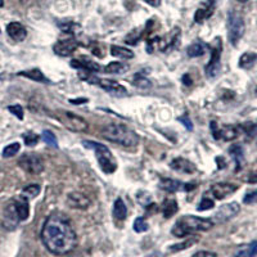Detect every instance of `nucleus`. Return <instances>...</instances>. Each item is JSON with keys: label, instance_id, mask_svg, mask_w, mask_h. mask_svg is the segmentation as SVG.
Here are the masks:
<instances>
[{"label": "nucleus", "instance_id": "nucleus-1", "mask_svg": "<svg viewBox=\"0 0 257 257\" xmlns=\"http://www.w3.org/2000/svg\"><path fill=\"white\" fill-rule=\"evenodd\" d=\"M41 240L49 252L67 254L77 245V235L70 219L63 213H52L41 229Z\"/></svg>", "mask_w": 257, "mask_h": 257}, {"label": "nucleus", "instance_id": "nucleus-2", "mask_svg": "<svg viewBox=\"0 0 257 257\" xmlns=\"http://www.w3.org/2000/svg\"><path fill=\"white\" fill-rule=\"evenodd\" d=\"M100 134L107 141L126 148H134L139 143V137L123 123H109L102 128Z\"/></svg>", "mask_w": 257, "mask_h": 257}, {"label": "nucleus", "instance_id": "nucleus-3", "mask_svg": "<svg viewBox=\"0 0 257 257\" xmlns=\"http://www.w3.org/2000/svg\"><path fill=\"white\" fill-rule=\"evenodd\" d=\"M213 226V221L205 217L193 216V215H185L181 216L175 225L173 226L171 233L178 238L187 237L189 234H194L197 231H207Z\"/></svg>", "mask_w": 257, "mask_h": 257}, {"label": "nucleus", "instance_id": "nucleus-4", "mask_svg": "<svg viewBox=\"0 0 257 257\" xmlns=\"http://www.w3.org/2000/svg\"><path fill=\"white\" fill-rule=\"evenodd\" d=\"M82 144H84V147H86L89 149H93L94 152H95L96 160H98V164H99L103 173L112 174L116 171V158L113 157L111 151L104 144L95 143V142H82Z\"/></svg>", "mask_w": 257, "mask_h": 257}, {"label": "nucleus", "instance_id": "nucleus-5", "mask_svg": "<svg viewBox=\"0 0 257 257\" xmlns=\"http://www.w3.org/2000/svg\"><path fill=\"white\" fill-rule=\"evenodd\" d=\"M228 38L230 44L237 45L244 35V20L238 12H229L228 15Z\"/></svg>", "mask_w": 257, "mask_h": 257}, {"label": "nucleus", "instance_id": "nucleus-6", "mask_svg": "<svg viewBox=\"0 0 257 257\" xmlns=\"http://www.w3.org/2000/svg\"><path fill=\"white\" fill-rule=\"evenodd\" d=\"M18 165L26 173L34 174V175H38V174H41L44 171V160L38 153H25L18 160Z\"/></svg>", "mask_w": 257, "mask_h": 257}, {"label": "nucleus", "instance_id": "nucleus-7", "mask_svg": "<svg viewBox=\"0 0 257 257\" xmlns=\"http://www.w3.org/2000/svg\"><path fill=\"white\" fill-rule=\"evenodd\" d=\"M221 50L222 44L220 38L215 39V43L212 44V53H211V59L206 66V75L210 79L216 77L221 70Z\"/></svg>", "mask_w": 257, "mask_h": 257}, {"label": "nucleus", "instance_id": "nucleus-8", "mask_svg": "<svg viewBox=\"0 0 257 257\" xmlns=\"http://www.w3.org/2000/svg\"><path fill=\"white\" fill-rule=\"evenodd\" d=\"M211 133H212L213 138L219 141V139H222V141H234L235 138H238L239 135V127L238 126L233 125H222L219 126L217 122L212 121L211 122Z\"/></svg>", "mask_w": 257, "mask_h": 257}, {"label": "nucleus", "instance_id": "nucleus-9", "mask_svg": "<svg viewBox=\"0 0 257 257\" xmlns=\"http://www.w3.org/2000/svg\"><path fill=\"white\" fill-rule=\"evenodd\" d=\"M59 120L68 128H71L72 132H86L89 128L88 122L84 118L76 116V114L70 113V112H63V113L59 114Z\"/></svg>", "mask_w": 257, "mask_h": 257}, {"label": "nucleus", "instance_id": "nucleus-10", "mask_svg": "<svg viewBox=\"0 0 257 257\" xmlns=\"http://www.w3.org/2000/svg\"><path fill=\"white\" fill-rule=\"evenodd\" d=\"M96 85H99L100 88L104 91L109 93L111 95L116 96V98H125L128 95V91L125 86L120 85L118 82L113 81L109 79H98Z\"/></svg>", "mask_w": 257, "mask_h": 257}, {"label": "nucleus", "instance_id": "nucleus-11", "mask_svg": "<svg viewBox=\"0 0 257 257\" xmlns=\"http://www.w3.org/2000/svg\"><path fill=\"white\" fill-rule=\"evenodd\" d=\"M240 210V206L238 205L237 202H231V203H228V205H224L216 211L215 216H213V224L215 222H225L228 220L233 219Z\"/></svg>", "mask_w": 257, "mask_h": 257}, {"label": "nucleus", "instance_id": "nucleus-12", "mask_svg": "<svg viewBox=\"0 0 257 257\" xmlns=\"http://www.w3.org/2000/svg\"><path fill=\"white\" fill-rule=\"evenodd\" d=\"M77 41L75 38H66L63 40H59L56 45H54V53L61 57H68L72 56V53L76 50Z\"/></svg>", "mask_w": 257, "mask_h": 257}, {"label": "nucleus", "instance_id": "nucleus-13", "mask_svg": "<svg viewBox=\"0 0 257 257\" xmlns=\"http://www.w3.org/2000/svg\"><path fill=\"white\" fill-rule=\"evenodd\" d=\"M237 185L231 184V183H217V184L212 185L211 193L216 199H224L226 197L231 196L237 190Z\"/></svg>", "mask_w": 257, "mask_h": 257}, {"label": "nucleus", "instance_id": "nucleus-14", "mask_svg": "<svg viewBox=\"0 0 257 257\" xmlns=\"http://www.w3.org/2000/svg\"><path fill=\"white\" fill-rule=\"evenodd\" d=\"M71 66L76 70H84L89 71V72H100L103 71L102 66H99L98 63L93 62L91 59H89L88 57H80L79 59H73L71 62Z\"/></svg>", "mask_w": 257, "mask_h": 257}, {"label": "nucleus", "instance_id": "nucleus-15", "mask_svg": "<svg viewBox=\"0 0 257 257\" xmlns=\"http://www.w3.org/2000/svg\"><path fill=\"white\" fill-rule=\"evenodd\" d=\"M171 169H174L175 171H179V173H184V174H194L197 171L196 165L192 164L189 160H185V158H175V160L170 164Z\"/></svg>", "mask_w": 257, "mask_h": 257}, {"label": "nucleus", "instance_id": "nucleus-16", "mask_svg": "<svg viewBox=\"0 0 257 257\" xmlns=\"http://www.w3.org/2000/svg\"><path fill=\"white\" fill-rule=\"evenodd\" d=\"M7 34L15 41H24L27 36V30L20 22H11L7 26Z\"/></svg>", "mask_w": 257, "mask_h": 257}, {"label": "nucleus", "instance_id": "nucleus-17", "mask_svg": "<svg viewBox=\"0 0 257 257\" xmlns=\"http://www.w3.org/2000/svg\"><path fill=\"white\" fill-rule=\"evenodd\" d=\"M13 203H15V207H16V211H17L20 221H25V220H27V217H29L30 215L29 199L20 196L17 197V198L13 199Z\"/></svg>", "mask_w": 257, "mask_h": 257}, {"label": "nucleus", "instance_id": "nucleus-18", "mask_svg": "<svg viewBox=\"0 0 257 257\" xmlns=\"http://www.w3.org/2000/svg\"><path fill=\"white\" fill-rule=\"evenodd\" d=\"M68 203L75 208H86L90 205V199L81 192H72L68 194Z\"/></svg>", "mask_w": 257, "mask_h": 257}, {"label": "nucleus", "instance_id": "nucleus-19", "mask_svg": "<svg viewBox=\"0 0 257 257\" xmlns=\"http://www.w3.org/2000/svg\"><path fill=\"white\" fill-rule=\"evenodd\" d=\"M213 9H215V0H208L205 6L197 11L196 15H194V21L197 24H202L203 21L211 17V15L213 13Z\"/></svg>", "mask_w": 257, "mask_h": 257}, {"label": "nucleus", "instance_id": "nucleus-20", "mask_svg": "<svg viewBox=\"0 0 257 257\" xmlns=\"http://www.w3.org/2000/svg\"><path fill=\"white\" fill-rule=\"evenodd\" d=\"M18 76H24L27 77L30 80H34V81H38V82H43V84H49V80L44 76V73L41 72L39 68H31V70H27V71H21L18 72Z\"/></svg>", "mask_w": 257, "mask_h": 257}, {"label": "nucleus", "instance_id": "nucleus-21", "mask_svg": "<svg viewBox=\"0 0 257 257\" xmlns=\"http://www.w3.org/2000/svg\"><path fill=\"white\" fill-rule=\"evenodd\" d=\"M160 188L161 189L166 190V192L169 193H175L178 192V190L183 189V188H184V184H181L180 181L174 180V179L165 178V179H161Z\"/></svg>", "mask_w": 257, "mask_h": 257}, {"label": "nucleus", "instance_id": "nucleus-22", "mask_svg": "<svg viewBox=\"0 0 257 257\" xmlns=\"http://www.w3.org/2000/svg\"><path fill=\"white\" fill-rule=\"evenodd\" d=\"M178 203H176L175 199L173 198H166L162 203V213L166 219L173 217L176 212H178Z\"/></svg>", "mask_w": 257, "mask_h": 257}, {"label": "nucleus", "instance_id": "nucleus-23", "mask_svg": "<svg viewBox=\"0 0 257 257\" xmlns=\"http://www.w3.org/2000/svg\"><path fill=\"white\" fill-rule=\"evenodd\" d=\"M113 216L118 221H123L127 216V208H126L125 202L121 198H117L113 206Z\"/></svg>", "mask_w": 257, "mask_h": 257}, {"label": "nucleus", "instance_id": "nucleus-24", "mask_svg": "<svg viewBox=\"0 0 257 257\" xmlns=\"http://www.w3.org/2000/svg\"><path fill=\"white\" fill-rule=\"evenodd\" d=\"M111 54L116 58H123V59H132L134 58V52L128 48L117 47V45H112L111 47Z\"/></svg>", "mask_w": 257, "mask_h": 257}, {"label": "nucleus", "instance_id": "nucleus-25", "mask_svg": "<svg viewBox=\"0 0 257 257\" xmlns=\"http://www.w3.org/2000/svg\"><path fill=\"white\" fill-rule=\"evenodd\" d=\"M257 61V54L256 53H244L242 54V57L239 58V67L244 68V70H248V68L253 67L254 63Z\"/></svg>", "mask_w": 257, "mask_h": 257}, {"label": "nucleus", "instance_id": "nucleus-26", "mask_svg": "<svg viewBox=\"0 0 257 257\" xmlns=\"http://www.w3.org/2000/svg\"><path fill=\"white\" fill-rule=\"evenodd\" d=\"M127 68L128 66L125 63H121V62H111L105 67H103V71L107 73H123L127 71Z\"/></svg>", "mask_w": 257, "mask_h": 257}, {"label": "nucleus", "instance_id": "nucleus-27", "mask_svg": "<svg viewBox=\"0 0 257 257\" xmlns=\"http://www.w3.org/2000/svg\"><path fill=\"white\" fill-rule=\"evenodd\" d=\"M197 240H198V238H197V237L189 238V239L184 240V242H181V243H178V244L171 245V247H170V248H169V251L170 252L183 251V249H187V248H189V247H192L193 244H196Z\"/></svg>", "mask_w": 257, "mask_h": 257}, {"label": "nucleus", "instance_id": "nucleus-28", "mask_svg": "<svg viewBox=\"0 0 257 257\" xmlns=\"http://www.w3.org/2000/svg\"><path fill=\"white\" fill-rule=\"evenodd\" d=\"M234 257H257V240L247 245L245 248L240 249Z\"/></svg>", "mask_w": 257, "mask_h": 257}, {"label": "nucleus", "instance_id": "nucleus-29", "mask_svg": "<svg viewBox=\"0 0 257 257\" xmlns=\"http://www.w3.org/2000/svg\"><path fill=\"white\" fill-rule=\"evenodd\" d=\"M188 56L190 57V58H196V57H201L203 56L206 53V48L203 47L202 44H193L190 45L189 48H188L187 50Z\"/></svg>", "mask_w": 257, "mask_h": 257}, {"label": "nucleus", "instance_id": "nucleus-30", "mask_svg": "<svg viewBox=\"0 0 257 257\" xmlns=\"http://www.w3.org/2000/svg\"><path fill=\"white\" fill-rule=\"evenodd\" d=\"M41 138H43V141H44L49 147L58 148V141H57V137L53 134L50 130H44L43 134H41Z\"/></svg>", "mask_w": 257, "mask_h": 257}, {"label": "nucleus", "instance_id": "nucleus-31", "mask_svg": "<svg viewBox=\"0 0 257 257\" xmlns=\"http://www.w3.org/2000/svg\"><path fill=\"white\" fill-rule=\"evenodd\" d=\"M39 193H40V187L39 185H29V187L24 188V190H22V197H25L27 199H32L38 197Z\"/></svg>", "mask_w": 257, "mask_h": 257}, {"label": "nucleus", "instance_id": "nucleus-32", "mask_svg": "<svg viewBox=\"0 0 257 257\" xmlns=\"http://www.w3.org/2000/svg\"><path fill=\"white\" fill-rule=\"evenodd\" d=\"M230 155L233 156L235 162H237V170L240 169L242 166V162H243V151H242V147L240 146H233L230 148Z\"/></svg>", "mask_w": 257, "mask_h": 257}, {"label": "nucleus", "instance_id": "nucleus-33", "mask_svg": "<svg viewBox=\"0 0 257 257\" xmlns=\"http://www.w3.org/2000/svg\"><path fill=\"white\" fill-rule=\"evenodd\" d=\"M21 149V144L20 143H12L7 146L6 148L3 149V157L4 158H11L13 156H16L18 153V151Z\"/></svg>", "mask_w": 257, "mask_h": 257}, {"label": "nucleus", "instance_id": "nucleus-34", "mask_svg": "<svg viewBox=\"0 0 257 257\" xmlns=\"http://www.w3.org/2000/svg\"><path fill=\"white\" fill-rule=\"evenodd\" d=\"M134 85L141 89H149L151 86H152V82L149 81L147 77L142 76V75H135Z\"/></svg>", "mask_w": 257, "mask_h": 257}, {"label": "nucleus", "instance_id": "nucleus-35", "mask_svg": "<svg viewBox=\"0 0 257 257\" xmlns=\"http://www.w3.org/2000/svg\"><path fill=\"white\" fill-rule=\"evenodd\" d=\"M148 228L149 225L144 217H138L134 221V230L137 231V233H144V231L148 230Z\"/></svg>", "mask_w": 257, "mask_h": 257}, {"label": "nucleus", "instance_id": "nucleus-36", "mask_svg": "<svg viewBox=\"0 0 257 257\" xmlns=\"http://www.w3.org/2000/svg\"><path fill=\"white\" fill-rule=\"evenodd\" d=\"M24 139H25V143H26V146L34 147V146H36V144H38L39 135H36L35 133L29 132V133H26V134L24 135Z\"/></svg>", "mask_w": 257, "mask_h": 257}, {"label": "nucleus", "instance_id": "nucleus-37", "mask_svg": "<svg viewBox=\"0 0 257 257\" xmlns=\"http://www.w3.org/2000/svg\"><path fill=\"white\" fill-rule=\"evenodd\" d=\"M8 109L11 113H13L15 116H17L18 120H24V109H22V107H21V105H18V104L9 105Z\"/></svg>", "mask_w": 257, "mask_h": 257}, {"label": "nucleus", "instance_id": "nucleus-38", "mask_svg": "<svg viewBox=\"0 0 257 257\" xmlns=\"http://www.w3.org/2000/svg\"><path fill=\"white\" fill-rule=\"evenodd\" d=\"M213 206H215V203H213L212 199L203 198L197 208H198V211H206V210H211V208H212Z\"/></svg>", "mask_w": 257, "mask_h": 257}, {"label": "nucleus", "instance_id": "nucleus-39", "mask_svg": "<svg viewBox=\"0 0 257 257\" xmlns=\"http://www.w3.org/2000/svg\"><path fill=\"white\" fill-rule=\"evenodd\" d=\"M243 202L245 205H253V203H257V190H253V192L247 193L243 198Z\"/></svg>", "mask_w": 257, "mask_h": 257}, {"label": "nucleus", "instance_id": "nucleus-40", "mask_svg": "<svg viewBox=\"0 0 257 257\" xmlns=\"http://www.w3.org/2000/svg\"><path fill=\"white\" fill-rule=\"evenodd\" d=\"M127 38L130 39H126V43H128V44H132V45L137 44L138 40L141 39V31H139V30H134L132 34H128Z\"/></svg>", "mask_w": 257, "mask_h": 257}, {"label": "nucleus", "instance_id": "nucleus-41", "mask_svg": "<svg viewBox=\"0 0 257 257\" xmlns=\"http://www.w3.org/2000/svg\"><path fill=\"white\" fill-rule=\"evenodd\" d=\"M179 121H180L181 123H184V126H185V127H187V130L192 132V130H193V123H192V121L189 120V117H188L187 114H184V116H181L180 118H179Z\"/></svg>", "mask_w": 257, "mask_h": 257}, {"label": "nucleus", "instance_id": "nucleus-42", "mask_svg": "<svg viewBox=\"0 0 257 257\" xmlns=\"http://www.w3.org/2000/svg\"><path fill=\"white\" fill-rule=\"evenodd\" d=\"M193 257H217V254L211 251H198L193 254Z\"/></svg>", "mask_w": 257, "mask_h": 257}, {"label": "nucleus", "instance_id": "nucleus-43", "mask_svg": "<svg viewBox=\"0 0 257 257\" xmlns=\"http://www.w3.org/2000/svg\"><path fill=\"white\" fill-rule=\"evenodd\" d=\"M247 181H248L249 184H256L257 183V171H253V173L249 174L248 178H247Z\"/></svg>", "mask_w": 257, "mask_h": 257}, {"label": "nucleus", "instance_id": "nucleus-44", "mask_svg": "<svg viewBox=\"0 0 257 257\" xmlns=\"http://www.w3.org/2000/svg\"><path fill=\"white\" fill-rule=\"evenodd\" d=\"M146 3L149 4L151 7H155V8H157V7H160L161 0H146Z\"/></svg>", "mask_w": 257, "mask_h": 257}, {"label": "nucleus", "instance_id": "nucleus-45", "mask_svg": "<svg viewBox=\"0 0 257 257\" xmlns=\"http://www.w3.org/2000/svg\"><path fill=\"white\" fill-rule=\"evenodd\" d=\"M183 82H184L185 85H192V79L189 77V75H184V76H183Z\"/></svg>", "mask_w": 257, "mask_h": 257}, {"label": "nucleus", "instance_id": "nucleus-46", "mask_svg": "<svg viewBox=\"0 0 257 257\" xmlns=\"http://www.w3.org/2000/svg\"><path fill=\"white\" fill-rule=\"evenodd\" d=\"M86 102H88L86 98H80L79 100H71V103H73V104H80V103H86Z\"/></svg>", "mask_w": 257, "mask_h": 257}, {"label": "nucleus", "instance_id": "nucleus-47", "mask_svg": "<svg viewBox=\"0 0 257 257\" xmlns=\"http://www.w3.org/2000/svg\"><path fill=\"white\" fill-rule=\"evenodd\" d=\"M4 6V0H0V8Z\"/></svg>", "mask_w": 257, "mask_h": 257}, {"label": "nucleus", "instance_id": "nucleus-48", "mask_svg": "<svg viewBox=\"0 0 257 257\" xmlns=\"http://www.w3.org/2000/svg\"><path fill=\"white\" fill-rule=\"evenodd\" d=\"M237 2H239V3H245L247 0H237Z\"/></svg>", "mask_w": 257, "mask_h": 257}, {"label": "nucleus", "instance_id": "nucleus-49", "mask_svg": "<svg viewBox=\"0 0 257 257\" xmlns=\"http://www.w3.org/2000/svg\"><path fill=\"white\" fill-rule=\"evenodd\" d=\"M256 94H257V90H256Z\"/></svg>", "mask_w": 257, "mask_h": 257}]
</instances>
